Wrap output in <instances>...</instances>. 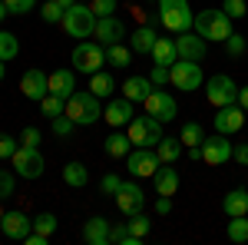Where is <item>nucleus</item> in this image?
I'll return each instance as SVG.
<instances>
[{"label":"nucleus","mask_w":248,"mask_h":245,"mask_svg":"<svg viewBox=\"0 0 248 245\" xmlns=\"http://www.w3.org/2000/svg\"><path fill=\"white\" fill-rule=\"evenodd\" d=\"M63 30H66V37L73 40H86L93 37L96 30V14L93 7H83V3H73V7H66V14H63Z\"/></svg>","instance_id":"obj_5"},{"label":"nucleus","mask_w":248,"mask_h":245,"mask_svg":"<svg viewBox=\"0 0 248 245\" xmlns=\"http://www.w3.org/2000/svg\"><path fill=\"white\" fill-rule=\"evenodd\" d=\"M232 159L242 163V166H248V143H238V146L232 149Z\"/></svg>","instance_id":"obj_50"},{"label":"nucleus","mask_w":248,"mask_h":245,"mask_svg":"<svg viewBox=\"0 0 248 245\" xmlns=\"http://www.w3.org/2000/svg\"><path fill=\"white\" fill-rule=\"evenodd\" d=\"M222 212L225 215H248V189H232L229 196L222 199Z\"/></svg>","instance_id":"obj_26"},{"label":"nucleus","mask_w":248,"mask_h":245,"mask_svg":"<svg viewBox=\"0 0 248 245\" xmlns=\"http://www.w3.org/2000/svg\"><path fill=\"white\" fill-rule=\"evenodd\" d=\"M50 123H53V132H57L60 139H63V136H70V132L77 130V123H73V119H70V116H66V113L53 116V119H50Z\"/></svg>","instance_id":"obj_40"},{"label":"nucleus","mask_w":248,"mask_h":245,"mask_svg":"<svg viewBox=\"0 0 248 245\" xmlns=\"http://www.w3.org/2000/svg\"><path fill=\"white\" fill-rule=\"evenodd\" d=\"M169 83L182 93H195L205 86V76H202V66L195 60H175L169 66Z\"/></svg>","instance_id":"obj_6"},{"label":"nucleus","mask_w":248,"mask_h":245,"mask_svg":"<svg viewBox=\"0 0 248 245\" xmlns=\"http://www.w3.org/2000/svg\"><path fill=\"white\" fill-rule=\"evenodd\" d=\"M205 99H209L212 106L218 110V106H232V103H238V86H235V80L229 73H215L205 80Z\"/></svg>","instance_id":"obj_8"},{"label":"nucleus","mask_w":248,"mask_h":245,"mask_svg":"<svg viewBox=\"0 0 248 245\" xmlns=\"http://www.w3.org/2000/svg\"><path fill=\"white\" fill-rule=\"evenodd\" d=\"M103 149H106V156H113V159H126L129 149H133V139H129V132L113 130L106 139H103Z\"/></svg>","instance_id":"obj_24"},{"label":"nucleus","mask_w":248,"mask_h":245,"mask_svg":"<svg viewBox=\"0 0 248 245\" xmlns=\"http://www.w3.org/2000/svg\"><path fill=\"white\" fill-rule=\"evenodd\" d=\"M0 215H3V209H0Z\"/></svg>","instance_id":"obj_57"},{"label":"nucleus","mask_w":248,"mask_h":245,"mask_svg":"<svg viewBox=\"0 0 248 245\" xmlns=\"http://www.w3.org/2000/svg\"><path fill=\"white\" fill-rule=\"evenodd\" d=\"M93 37L103 43V47H113V43H123L126 40V23L119 17H96V30Z\"/></svg>","instance_id":"obj_19"},{"label":"nucleus","mask_w":248,"mask_h":245,"mask_svg":"<svg viewBox=\"0 0 248 245\" xmlns=\"http://www.w3.org/2000/svg\"><path fill=\"white\" fill-rule=\"evenodd\" d=\"M113 199H116V209H119L123 215H136V212H142V209H146L142 186H136V182H123Z\"/></svg>","instance_id":"obj_16"},{"label":"nucleus","mask_w":248,"mask_h":245,"mask_svg":"<svg viewBox=\"0 0 248 245\" xmlns=\"http://www.w3.org/2000/svg\"><path fill=\"white\" fill-rule=\"evenodd\" d=\"M90 93H96L99 99H109L116 93V76L106 73V70H99V73L90 76Z\"/></svg>","instance_id":"obj_28"},{"label":"nucleus","mask_w":248,"mask_h":245,"mask_svg":"<svg viewBox=\"0 0 248 245\" xmlns=\"http://www.w3.org/2000/svg\"><path fill=\"white\" fill-rule=\"evenodd\" d=\"M70 63H73L77 73L93 76V73H99V70L106 66V47H103L99 40H79L77 50H73V57H70Z\"/></svg>","instance_id":"obj_4"},{"label":"nucleus","mask_w":248,"mask_h":245,"mask_svg":"<svg viewBox=\"0 0 248 245\" xmlns=\"http://www.w3.org/2000/svg\"><path fill=\"white\" fill-rule=\"evenodd\" d=\"M20 93L27 96V99H33V103H40L43 96L50 93V73H43L40 66L27 70V73L20 76Z\"/></svg>","instance_id":"obj_14"},{"label":"nucleus","mask_w":248,"mask_h":245,"mask_svg":"<svg viewBox=\"0 0 248 245\" xmlns=\"http://www.w3.org/2000/svg\"><path fill=\"white\" fill-rule=\"evenodd\" d=\"M0 83H3V60H0Z\"/></svg>","instance_id":"obj_56"},{"label":"nucleus","mask_w":248,"mask_h":245,"mask_svg":"<svg viewBox=\"0 0 248 245\" xmlns=\"http://www.w3.org/2000/svg\"><path fill=\"white\" fill-rule=\"evenodd\" d=\"M119 186H123V179H119V176H113V172L99 179V189H103V196H116V192H119Z\"/></svg>","instance_id":"obj_47"},{"label":"nucleus","mask_w":248,"mask_h":245,"mask_svg":"<svg viewBox=\"0 0 248 245\" xmlns=\"http://www.w3.org/2000/svg\"><path fill=\"white\" fill-rule=\"evenodd\" d=\"M222 10H225L232 20L248 17V3H245V0H222Z\"/></svg>","instance_id":"obj_42"},{"label":"nucleus","mask_w":248,"mask_h":245,"mask_svg":"<svg viewBox=\"0 0 248 245\" xmlns=\"http://www.w3.org/2000/svg\"><path fill=\"white\" fill-rule=\"evenodd\" d=\"M155 30L153 27H139V30H133V37H129V50L133 53H153L155 47Z\"/></svg>","instance_id":"obj_27"},{"label":"nucleus","mask_w":248,"mask_h":245,"mask_svg":"<svg viewBox=\"0 0 248 245\" xmlns=\"http://www.w3.org/2000/svg\"><path fill=\"white\" fill-rule=\"evenodd\" d=\"M155 212H159V215H169L172 212V196H159V199H155Z\"/></svg>","instance_id":"obj_51"},{"label":"nucleus","mask_w":248,"mask_h":245,"mask_svg":"<svg viewBox=\"0 0 248 245\" xmlns=\"http://www.w3.org/2000/svg\"><path fill=\"white\" fill-rule=\"evenodd\" d=\"M229 239L232 242H248V215H232L229 219Z\"/></svg>","instance_id":"obj_35"},{"label":"nucleus","mask_w":248,"mask_h":245,"mask_svg":"<svg viewBox=\"0 0 248 245\" xmlns=\"http://www.w3.org/2000/svg\"><path fill=\"white\" fill-rule=\"evenodd\" d=\"M106 63L116 66V70H126L133 63V50L126 43H113V47H106Z\"/></svg>","instance_id":"obj_31"},{"label":"nucleus","mask_w":248,"mask_h":245,"mask_svg":"<svg viewBox=\"0 0 248 245\" xmlns=\"http://www.w3.org/2000/svg\"><path fill=\"white\" fill-rule=\"evenodd\" d=\"M159 23L169 30V33H186L195 23L189 0H159Z\"/></svg>","instance_id":"obj_3"},{"label":"nucleus","mask_w":248,"mask_h":245,"mask_svg":"<svg viewBox=\"0 0 248 245\" xmlns=\"http://www.w3.org/2000/svg\"><path fill=\"white\" fill-rule=\"evenodd\" d=\"M63 113L70 116L77 126H93L103 119V103H99V96L90 93V90H77V93L66 99V110Z\"/></svg>","instance_id":"obj_1"},{"label":"nucleus","mask_w":248,"mask_h":245,"mask_svg":"<svg viewBox=\"0 0 248 245\" xmlns=\"http://www.w3.org/2000/svg\"><path fill=\"white\" fill-rule=\"evenodd\" d=\"M109 232H113V226H109L103 215H93V219L83 226V239L90 245H109Z\"/></svg>","instance_id":"obj_22"},{"label":"nucleus","mask_w":248,"mask_h":245,"mask_svg":"<svg viewBox=\"0 0 248 245\" xmlns=\"http://www.w3.org/2000/svg\"><path fill=\"white\" fill-rule=\"evenodd\" d=\"M14 189H17V176H14V172H7V169H0V202H3V199H10V196H14Z\"/></svg>","instance_id":"obj_41"},{"label":"nucleus","mask_w":248,"mask_h":245,"mask_svg":"<svg viewBox=\"0 0 248 245\" xmlns=\"http://www.w3.org/2000/svg\"><path fill=\"white\" fill-rule=\"evenodd\" d=\"M238 106L248 113V86H238Z\"/></svg>","instance_id":"obj_53"},{"label":"nucleus","mask_w":248,"mask_h":245,"mask_svg":"<svg viewBox=\"0 0 248 245\" xmlns=\"http://www.w3.org/2000/svg\"><path fill=\"white\" fill-rule=\"evenodd\" d=\"M142 106H146V113L155 116L162 126L172 123V119L179 116V106H175V99L169 96V90H153V93L146 96V103H142Z\"/></svg>","instance_id":"obj_12"},{"label":"nucleus","mask_w":248,"mask_h":245,"mask_svg":"<svg viewBox=\"0 0 248 245\" xmlns=\"http://www.w3.org/2000/svg\"><path fill=\"white\" fill-rule=\"evenodd\" d=\"M119 90H123V96H126V99H133V103H146V96L155 90V83L149 80V76H129Z\"/></svg>","instance_id":"obj_20"},{"label":"nucleus","mask_w":248,"mask_h":245,"mask_svg":"<svg viewBox=\"0 0 248 245\" xmlns=\"http://www.w3.org/2000/svg\"><path fill=\"white\" fill-rule=\"evenodd\" d=\"M60 7H63V10H66V7H73V3H79V0H57Z\"/></svg>","instance_id":"obj_54"},{"label":"nucleus","mask_w":248,"mask_h":245,"mask_svg":"<svg viewBox=\"0 0 248 245\" xmlns=\"http://www.w3.org/2000/svg\"><path fill=\"white\" fill-rule=\"evenodd\" d=\"M109 242H116V245H139V239L129 232V226H126V222H119V226L109 232Z\"/></svg>","instance_id":"obj_38"},{"label":"nucleus","mask_w":248,"mask_h":245,"mask_svg":"<svg viewBox=\"0 0 248 245\" xmlns=\"http://www.w3.org/2000/svg\"><path fill=\"white\" fill-rule=\"evenodd\" d=\"M179 139H182V146H202L205 143V132L199 123H186L182 130H179Z\"/></svg>","instance_id":"obj_34"},{"label":"nucleus","mask_w":248,"mask_h":245,"mask_svg":"<svg viewBox=\"0 0 248 245\" xmlns=\"http://www.w3.org/2000/svg\"><path fill=\"white\" fill-rule=\"evenodd\" d=\"M0 232H3L7 239L23 242V239L33 232V219H30L27 212H20V209H10V212H3V215H0Z\"/></svg>","instance_id":"obj_13"},{"label":"nucleus","mask_w":248,"mask_h":245,"mask_svg":"<svg viewBox=\"0 0 248 245\" xmlns=\"http://www.w3.org/2000/svg\"><path fill=\"white\" fill-rule=\"evenodd\" d=\"M7 14H10V10H7V7H3V0H0V20L7 17Z\"/></svg>","instance_id":"obj_55"},{"label":"nucleus","mask_w":248,"mask_h":245,"mask_svg":"<svg viewBox=\"0 0 248 245\" xmlns=\"http://www.w3.org/2000/svg\"><path fill=\"white\" fill-rule=\"evenodd\" d=\"M50 93L70 99L77 93V70H53L50 73Z\"/></svg>","instance_id":"obj_21"},{"label":"nucleus","mask_w":248,"mask_h":245,"mask_svg":"<svg viewBox=\"0 0 248 245\" xmlns=\"http://www.w3.org/2000/svg\"><path fill=\"white\" fill-rule=\"evenodd\" d=\"M155 152H159V159H162V163H172V166H175V163L182 159L186 146H182V139H172V136L166 139V136H162V139L155 143Z\"/></svg>","instance_id":"obj_29"},{"label":"nucleus","mask_w":248,"mask_h":245,"mask_svg":"<svg viewBox=\"0 0 248 245\" xmlns=\"http://www.w3.org/2000/svg\"><path fill=\"white\" fill-rule=\"evenodd\" d=\"M33 232H40V235H53V232H57V215H53V212H40L37 219H33Z\"/></svg>","instance_id":"obj_37"},{"label":"nucleus","mask_w":248,"mask_h":245,"mask_svg":"<svg viewBox=\"0 0 248 245\" xmlns=\"http://www.w3.org/2000/svg\"><path fill=\"white\" fill-rule=\"evenodd\" d=\"M149 80H153L155 86H166V83H169V66H159V63H153V70H149Z\"/></svg>","instance_id":"obj_49"},{"label":"nucleus","mask_w":248,"mask_h":245,"mask_svg":"<svg viewBox=\"0 0 248 245\" xmlns=\"http://www.w3.org/2000/svg\"><path fill=\"white\" fill-rule=\"evenodd\" d=\"M10 166H14V172L23 176V179H40L43 169H46V163H43V156H40V146H23V143H20L17 152L10 156Z\"/></svg>","instance_id":"obj_7"},{"label":"nucleus","mask_w":248,"mask_h":245,"mask_svg":"<svg viewBox=\"0 0 248 245\" xmlns=\"http://www.w3.org/2000/svg\"><path fill=\"white\" fill-rule=\"evenodd\" d=\"M153 63H159V66H172L175 60H179V50H175V40L169 37H159L155 40V47H153Z\"/></svg>","instance_id":"obj_25"},{"label":"nucleus","mask_w":248,"mask_h":245,"mask_svg":"<svg viewBox=\"0 0 248 245\" xmlns=\"http://www.w3.org/2000/svg\"><path fill=\"white\" fill-rule=\"evenodd\" d=\"M63 14H66V10L60 7L57 0H46V3H40V17L46 20V23H60V20H63Z\"/></svg>","instance_id":"obj_39"},{"label":"nucleus","mask_w":248,"mask_h":245,"mask_svg":"<svg viewBox=\"0 0 248 245\" xmlns=\"http://www.w3.org/2000/svg\"><path fill=\"white\" fill-rule=\"evenodd\" d=\"M212 123H215V132L232 136V132H238L242 126H245V110H242L238 103H232V106H218Z\"/></svg>","instance_id":"obj_18"},{"label":"nucleus","mask_w":248,"mask_h":245,"mask_svg":"<svg viewBox=\"0 0 248 245\" xmlns=\"http://www.w3.org/2000/svg\"><path fill=\"white\" fill-rule=\"evenodd\" d=\"M232 149H235V143H232L225 132L205 136V143H202V163L205 166H225L232 159Z\"/></svg>","instance_id":"obj_11"},{"label":"nucleus","mask_w":248,"mask_h":245,"mask_svg":"<svg viewBox=\"0 0 248 245\" xmlns=\"http://www.w3.org/2000/svg\"><path fill=\"white\" fill-rule=\"evenodd\" d=\"M3 7H7L14 17H20V14H30V10L37 7V0H3Z\"/></svg>","instance_id":"obj_44"},{"label":"nucleus","mask_w":248,"mask_h":245,"mask_svg":"<svg viewBox=\"0 0 248 245\" xmlns=\"http://www.w3.org/2000/svg\"><path fill=\"white\" fill-rule=\"evenodd\" d=\"M20 139H14V136H7V132H0V159H10L14 152H17Z\"/></svg>","instance_id":"obj_45"},{"label":"nucleus","mask_w":248,"mask_h":245,"mask_svg":"<svg viewBox=\"0 0 248 245\" xmlns=\"http://www.w3.org/2000/svg\"><path fill=\"white\" fill-rule=\"evenodd\" d=\"M126 132H129V139H133V146H149V149H155V143L162 139V123L155 119V116H133V123L126 126Z\"/></svg>","instance_id":"obj_9"},{"label":"nucleus","mask_w":248,"mask_h":245,"mask_svg":"<svg viewBox=\"0 0 248 245\" xmlns=\"http://www.w3.org/2000/svg\"><path fill=\"white\" fill-rule=\"evenodd\" d=\"M225 50H229V57H245V50H248V43L242 33H232L229 40H225Z\"/></svg>","instance_id":"obj_43"},{"label":"nucleus","mask_w":248,"mask_h":245,"mask_svg":"<svg viewBox=\"0 0 248 245\" xmlns=\"http://www.w3.org/2000/svg\"><path fill=\"white\" fill-rule=\"evenodd\" d=\"M175 50H179V60H195L199 63L209 50V40L199 37L195 30H186V33H175Z\"/></svg>","instance_id":"obj_17"},{"label":"nucleus","mask_w":248,"mask_h":245,"mask_svg":"<svg viewBox=\"0 0 248 245\" xmlns=\"http://www.w3.org/2000/svg\"><path fill=\"white\" fill-rule=\"evenodd\" d=\"M40 139H43V136H40L37 126H23V132H20V143H23V146H40Z\"/></svg>","instance_id":"obj_48"},{"label":"nucleus","mask_w":248,"mask_h":245,"mask_svg":"<svg viewBox=\"0 0 248 245\" xmlns=\"http://www.w3.org/2000/svg\"><path fill=\"white\" fill-rule=\"evenodd\" d=\"M63 110H66V99H63V96H57V93H46L43 99H40V113L50 116V119H53V116H60Z\"/></svg>","instance_id":"obj_33"},{"label":"nucleus","mask_w":248,"mask_h":245,"mask_svg":"<svg viewBox=\"0 0 248 245\" xmlns=\"http://www.w3.org/2000/svg\"><path fill=\"white\" fill-rule=\"evenodd\" d=\"M23 242H27V245H46V242H50V235H40V232H30V235H27Z\"/></svg>","instance_id":"obj_52"},{"label":"nucleus","mask_w":248,"mask_h":245,"mask_svg":"<svg viewBox=\"0 0 248 245\" xmlns=\"http://www.w3.org/2000/svg\"><path fill=\"white\" fill-rule=\"evenodd\" d=\"M133 99H126V96H116L109 99L106 106H103V119L113 126V130H126L129 123H133Z\"/></svg>","instance_id":"obj_15"},{"label":"nucleus","mask_w":248,"mask_h":245,"mask_svg":"<svg viewBox=\"0 0 248 245\" xmlns=\"http://www.w3.org/2000/svg\"><path fill=\"white\" fill-rule=\"evenodd\" d=\"M17 53H20V40L7 30H0V60L10 63V60H17Z\"/></svg>","instance_id":"obj_32"},{"label":"nucleus","mask_w":248,"mask_h":245,"mask_svg":"<svg viewBox=\"0 0 248 245\" xmlns=\"http://www.w3.org/2000/svg\"><path fill=\"white\" fill-rule=\"evenodd\" d=\"M63 182L70 189H83L90 182V169H86L83 163H66V166H63Z\"/></svg>","instance_id":"obj_30"},{"label":"nucleus","mask_w":248,"mask_h":245,"mask_svg":"<svg viewBox=\"0 0 248 245\" xmlns=\"http://www.w3.org/2000/svg\"><path fill=\"white\" fill-rule=\"evenodd\" d=\"M155 182V196H175V189H179V172L172 169V163H162L153 176Z\"/></svg>","instance_id":"obj_23"},{"label":"nucleus","mask_w":248,"mask_h":245,"mask_svg":"<svg viewBox=\"0 0 248 245\" xmlns=\"http://www.w3.org/2000/svg\"><path fill=\"white\" fill-rule=\"evenodd\" d=\"M90 7L96 17H116V0H93Z\"/></svg>","instance_id":"obj_46"},{"label":"nucleus","mask_w":248,"mask_h":245,"mask_svg":"<svg viewBox=\"0 0 248 245\" xmlns=\"http://www.w3.org/2000/svg\"><path fill=\"white\" fill-rule=\"evenodd\" d=\"M159 166H162V159H159V152L149 149V146H133L129 156H126V169H129V176H136V179L155 176Z\"/></svg>","instance_id":"obj_10"},{"label":"nucleus","mask_w":248,"mask_h":245,"mask_svg":"<svg viewBox=\"0 0 248 245\" xmlns=\"http://www.w3.org/2000/svg\"><path fill=\"white\" fill-rule=\"evenodd\" d=\"M192 30H195L199 37H205V40H215V43H225V40L235 33V30H232V17L225 10H199Z\"/></svg>","instance_id":"obj_2"},{"label":"nucleus","mask_w":248,"mask_h":245,"mask_svg":"<svg viewBox=\"0 0 248 245\" xmlns=\"http://www.w3.org/2000/svg\"><path fill=\"white\" fill-rule=\"evenodd\" d=\"M126 226H129V232L142 242V239L149 235V226H153V222L146 219V212H136V215H129V222H126Z\"/></svg>","instance_id":"obj_36"}]
</instances>
